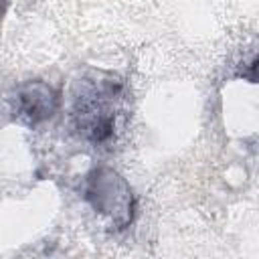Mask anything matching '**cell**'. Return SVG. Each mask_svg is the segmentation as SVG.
Segmentation results:
<instances>
[{"instance_id":"2","label":"cell","mask_w":259,"mask_h":259,"mask_svg":"<svg viewBox=\"0 0 259 259\" xmlns=\"http://www.w3.org/2000/svg\"><path fill=\"white\" fill-rule=\"evenodd\" d=\"M59 105L57 93L47 87L45 83H28L20 87L18 97H16V111L18 115L26 117L30 123L42 121L55 113Z\"/></svg>"},{"instance_id":"1","label":"cell","mask_w":259,"mask_h":259,"mask_svg":"<svg viewBox=\"0 0 259 259\" xmlns=\"http://www.w3.org/2000/svg\"><path fill=\"white\" fill-rule=\"evenodd\" d=\"M87 200L95 210L113 219L117 227H125L132 223V190L121 176L107 168H99L89 176Z\"/></svg>"}]
</instances>
